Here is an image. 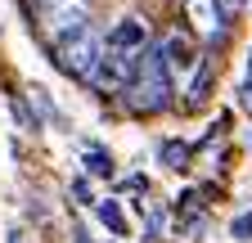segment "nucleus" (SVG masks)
Segmentation results:
<instances>
[{"mask_svg":"<svg viewBox=\"0 0 252 243\" xmlns=\"http://www.w3.org/2000/svg\"><path fill=\"white\" fill-rule=\"evenodd\" d=\"M153 50H158V59H162V68H167L171 81H176V72H189V68H194V50H189V41L180 32H167Z\"/></svg>","mask_w":252,"mask_h":243,"instance_id":"6","label":"nucleus"},{"mask_svg":"<svg viewBox=\"0 0 252 243\" xmlns=\"http://www.w3.org/2000/svg\"><path fill=\"white\" fill-rule=\"evenodd\" d=\"M41 23H45V36L59 50L63 41L81 36L90 27V0H45L41 5Z\"/></svg>","mask_w":252,"mask_h":243,"instance_id":"2","label":"nucleus"},{"mask_svg":"<svg viewBox=\"0 0 252 243\" xmlns=\"http://www.w3.org/2000/svg\"><path fill=\"white\" fill-rule=\"evenodd\" d=\"M207 95V59H203V68H198V77H194V90H189V104H198Z\"/></svg>","mask_w":252,"mask_h":243,"instance_id":"11","label":"nucleus"},{"mask_svg":"<svg viewBox=\"0 0 252 243\" xmlns=\"http://www.w3.org/2000/svg\"><path fill=\"white\" fill-rule=\"evenodd\" d=\"M86 171L90 176H113V158L99 153V149H90V153H86Z\"/></svg>","mask_w":252,"mask_h":243,"instance_id":"9","label":"nucleus"},{"mask_svg":"<svg viewBox=\"0 0 252 243\" xmlns=\"http://www.w3.org/2000/svg\"><path fill=\"white\" fill-rule=\"evenodd\" d=\"M239 95H243V108L252 113V54H248V77H243V90H239Z\"/></svg>","mask_w":252,"mask_h":243,"instance_id":"13","label":"nucleus"},{"mask_svg":"<svg viewBox=\"0 0 252 243\" xmlns=\"http://www.w3.org/2000/svg\"><path fill=\"white\" fill-rule=\"evenodd\" d=\"M99 54H104V36L94 32V27H86L81 36H72V41H63L59 50H54V63L68 72V77H77V81H86L90 72H94V63H99Z\"/></svg>","mask_w":252,"mask_h":243,"instance_id":"4","label":"nucleus"},{"mask_svg":"<svg viewBox=\"0 0 252 243\" xmlns=\"http://www.w3.org/2000/svg\"><path fill=\"white\" fill-rule=\"evenodd\" d=\"M171 95H176V86H171V77H167V68H162V59H158V50H153V45L140 50L135 81H131V90H126V104H131V113L153 117V113L171 108Z\"/></svg>","mask_w":252,"mask_h":243,"instance_id":"1","label":"nucleus"},{"mask_svg":"<svg viewBox=\"0 0 252 243\" xmlns=\"http://www.w3.org/2000/svg\"><path fill=\"white\" fill-rule=\"evenodd\" d=\"M90 207H94V216H99V221H104V225H108L117 239L126 234V216H122V207H117L113 198H99V203H90Z\"/></svg>","mask_w":252,"mask_h":243,"instance_id":"8","label":"nucleus"},{"mask_svg":"<svg viewBox=\"0 0 252 243\" xmlns=\"http://www.w3.org/2000/svg\"><path fill=\"white\" fill-rule=\"evenodd\" d=\"M9 243H27V239H23V234H18V230H14V234H9Z\"/></svg>","mask_w":252,"mask_h":243,"instance_id":"15","label":"nucleus"},{"mask_svg":"<svg viewBox=\"0 0 252 243\" xmlns=\"http://www.w3.org/2000/svg\"><path fill=\"white\" fill-rule=\"evenodd\" d=\"M104 45L117 50V54H140V50H149V23L144 18H122L113 32H108Z\"/></svg>","mask_w":252,"mask_h":243,"instance_id":"5","label":"nucleus"},{"mask_svg":"<svg viewBox=\"0 0 252 243\" xmlns=\"http://www.w3.org/2000/svg\"><path fill=\"white\" fill-rule=\"evenodd\" d=\"M135 68H140V54H117V50L104 45V54L94 63V72L86 77V86L99 90V95H126L131 81H135Z\"/></svg>","mask_w":252,"mask_h":243,"instance_id":"3","label":"nucleus"},{"mask_svg":"<svg viewBox=\"0 0 252 243\" xmlns=\"http://www.w3.org/2000/svg\"><path fill=\"white\" fill-rule=\"evenodd\" d=\"M158 158H162V167H171V171H185V167H189V144L162 140V144H158Z\"/></svg>","mask_w":252,"mask_h":243,"instance_id":"7","label":"nucleus"},{"mask_svg":"<svg viewBox=\"0 0 252 243\" xmlns=\"http://www.w3.org/2000/svg\"><path fill=\"white\" fill-rule=\"evenodd\" d=\"M230 234H234V239H243V243L252 239V212H243V216H239V221L230 225Z\"/></svg>","mask_w":252,"mask_h":243,"instance_id":"12","label":"nucleus"},{"mask_svg":"<svg viewBox=\"0 0 252 243\" xmlns=\"http://www.w3.org/2000/svg\"><path fill=\"white\" fill-rule=\"evenodd\" d=\"M27 95H32V104H36V108H41V113H45L50 122H59V108L50 104V95H45V90H41V86H32V90H27Z\"/></svg>","mask_w":252,"mask_h":243,"instance_id":"10","label":"nucleus"},{"mask_svg":"<svg viewBox=\"0 0 252 243\" xmlns=\"http://www.w3.org/2000/svg\"><path fill=\"white\" fill-rule=\"evenodd\" d=\"M216 9H220V14H225V18H234V14L243 9V0H216Z\"/></svg>","mask_w":252,"mask_h":243,"instance_id":"14","label":"nucleus"}]
</instances>
